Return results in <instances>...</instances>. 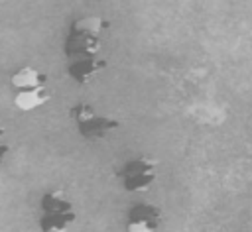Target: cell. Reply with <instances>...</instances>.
<instances>
[{
	"label": "cell",
	"instance_id": "6da1fadb",
	"mask_svg": "<svg viewBox=\"0 0 252 232\" xmlns=\"http://www.w3.org/2000/svg\"><path fill=\"white\" fill-rule=\"evenodd\" d=\"M110 29V22L100 16H85L71 24L63 41L65 57H96L102 49V35Z\"/></svg>",
	"mask_w": 252,
	"mask_h": 232
},
{
	"label": "cell",
	"instance_id": "7a4b0ae2",
	"mask_svg": "<svg viewBox=\"0 0 252 232\" xmlns=\"http://www.w3.org/2000/svg\"><path fill=\"white\" fill-rule=\"evenodd\" d=\"M41 232H67L77 222V210L71 199L63 191H49L39 201Z\"/></svg>",
	"mask_w": 252,
	"mask_h": 232
},
{
	"label": "cell",
	"instance_id": "3957f363",
	"mask_svg": "<svg viewBox=\"0 0 252 232\" xmlns=\"http://www.w3.org/2000/svg\"><path fill=\"white\" fill-rule=\"evenodd\" d=\"M69 114H71V118L75 122V128H77L79 136L85 138V140H102L110 132H114V130H118L122 126L120 120H116V118L96 114L94 108L91 104H87V102L75 104L69 110Z\"/></svg>",
	"mask_w": 252,
	"mask_h": 232
},
{
	"label": "cell",
	"instance_id": "277c9868",
	"mask_svg": "<svg viewBox=\"0 0 252 232\" xmlns=\"http://www.w3.org/2000/svg\"><path fill=\"white\" fill-rule=\"evenodd\" d=\"M118 179L122 183V189L128 193H144L148 191L156 177H158V161L152 157H134L130 161H126L120 169H118Z\"/></svg>",
	"mask_w": 252,
	"mask_h": 232
},
{
	"label": "cell",
	"instance_id": "5b68a950",
	"mask_svg": "<svg viewBox=\"0 0 252 232\" xmlns=\"http://www.w3.org/2000/svg\"><path fill=\"white\" fill-rule=\"evenodd\" d=\"M126 232H159L161 226V210L156 204L140 203L128 208L124 220Z\"/></svg>",
	"mask_w": 252,
	"mask_h": 232
},
{
	"label": "cell",
	"instance_id": "8992f818",
	"mask_svg": "<svg viewBox=\"0 0 252 232\" xmlns=\"http://www.w3.org/2000/svg\"><path fill=\"white\" fill-rule=\"evenodd\" d=\"M108 67L106 59H98V57H85V59H77L67 67V75L77 83V85H91L104 69Z\"/></svg>",
	"mask_w": 252,
	"mask_h": 232
},
{
	"label": "cell",
	"instance_id": "52a82bcc",
	"mask_svg": "<svg viewBox=\"0 0 252 232\" xmlns=\"http://www.w3.org/2000/svg\"><path fill=\"white\" fill-rule=\"evenodd\" d=\"M10 87L16 92H30V90H37L47 87V75L32 65L20 67L10 75Z\"/></svg>",
	"mask_w": 252,
	"mask_h": 232
},
{
	"label": "cell",
	"instance_id": "ba28073f",
	"mask_svg": "<svg viewBox=\"0 0 252 232\" xmlns=\"http://www.w3.org/2000/svg\"><path fill=\"white\" fill-rule=\"evenodd\" d=\"M51 100V90L47 87L37 88V90H30V92H16L14 94V106L22 112H32L43 104H47Z\"/></svg>",
	"mask_w": 252,
	"mask_h": 232
},
{
	"label": "cell",
	"instance_id": "9c48e42d",
	"mask_svg": "<svg viewBox=\"0 0 252 232\" xmlns=\"http://www.w3.org/2000/svg\"><path fill=\"white\" fill-rule=\"evenodd\" d=\"M4 134H6V130L0 126V165L4 163V159H6L8 153H10V144L4 142Z\"/></svg>",
	"mask_w": 252,
	"mask_h": 232
}]
</instances>
